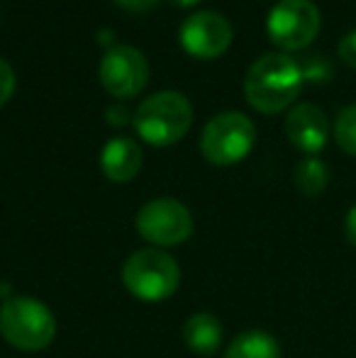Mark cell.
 Returning a JSON list of instances; mask_svg holds the SVG:
<instances>
[{"mask_svg":"<svg viewBox=\"0 0 356 358\" xmlns=\"http://www.w3.org/2000/svg\"><path fill=\"white\" fill-rule=\"evenodd\" d=\"M0 336L13 349L37 354L52 346L57 336V317L37 297H5L0 305Z\"/></svg>","mask_w":356,"mask_h":358,"instance_id":"7a4b0ae2","label":"cell"},{"mask_svg":"<svg viewBox=\"0 0 356 358\" xmlns=\"http://www.w3.org/2000/svg\"><path fill=\"white\" fill-rule=\"evenodd\" d=\"M193 105L178 90H162L144 100L134 113V129L152 146H171L188 134Z\"/></svg>","mask_w":356,"mask_h":358,"instance_id":"3957f363","label":"cell"},{"mask_svg":"<svg viewBox=\"0 0 356 358\" xmlns=\"http://www.w3.org/2000/svg\"><path fill=\"white\" fill-rule=\"evenodd\" d=\"M337 54H339V62H342L344 66H349L356 71V27L349 29V32L339 39Z\"/></svg>","mask_w":356,"mask_h":358,"instance_id":"e0dca14e","label":"cell"},{"mask_svg":"<svg viewBox=\"0 0 356 358\" xmlns=\"http://www.w3.org/2000/svg\"><path fill=\"white\" fill-rule=\"evenodd\" d=\"M137 231L144 241L154 246H180L193 234V215L183 203L173 198L149 200L137 213Z\"/></svg>","mask_w":356,"mask_h":358,"instance_id":"52a82bcc","label":"cell"},{"mask_svg":"<svg viewBox=\"0 0 356 358\" xmlns=\"http://www.w3.org/2000/svg\"><path fill=\"white\" fill-rule=\"evenodd\" d=\"M122 283L137 300L164 302L178 290L180 268L166 251L142 249L124 261Z\"/></svg>","mask_w":356,"mask_h":358,"instance_id":"277c9868","label":"cell"},{"mask_svg":"<svg viewBox=\"0 0 356 358\" xmlns=\"http://www.w3.org/2000/svg\"><path fill=\"white\" fill-rule=\"evenodd\" d=\"M108 113H110L108 120L113 124H124V120H127V110H124V108H110Z\"/></svg>","mask_w":356,"mask_h":358,"instance_id":"44dd1931","label":"cell"},{"mask_svg":"<svg viewBox=\"0 0 356 358\" xmlns=\"http://www.w3.org/2000/svg\"><path fill=\"white\" fill-rule=\"evenodd\" d=\"M232 24L213 10L195 13L180 24V47L195 59H218L232 44Z\"/></svg>","mask_w":356,"mask_h":358,"instance_id":"9c48e42d","label":"cell"},{"mask_svg":"<svg viewBox=\"0 0 356 358\" xmlns=\"http://www.w3.org/2000/svg\"><path fill=\"white\" fill-rule=\"evenodd\" d=\"M149 80V64L144 54L127 44L110 47L100 62V83L113 98H134Z\"/></svg>","mask_w":356,"mask_h":358,"instance_id":"ba28073f","label":"cell"},{"mask_svg":"<svg viewBox=\"0 0 356 358\" xmlns=\"http://www.w3.org/2000/svg\"><path fill=\"white\" fill-rule=\"evenodd\" d=\"M303 83L300 64L290 54H264L247 69L244 98L257 113L278 115L298 100Z\"/></svg>","mask_w":356,"mask_h":358,"instance_id":"6da1fadb","label":"cell"},{"mask_svg":"<svg viewBox=\"0 0 356 358\" xmlns=\"http://www.w3.org/2000/svg\"><path fill=\"white\" fill-rule=\"evenodd\" d=\"M280 344L273 334L262 329L242 331L232 339L225 351V358H280Z\"/></svg>","mask_w":356,"mask_h":358,"instance_id":"4fadbf2b","label":"cell"},{"mask_svg":"<svg viewBox=\"0 0 356 358\" xmlns=\"http://www.w3.org/2000/svg\"><path fill=\"white\" fill-rule=\"evenodd\" d=\"M322 15L313 0H278L266 20L269 39L280 52H303L315 42Z\"/></svg>","mask_w":356,"mask_h":358,"instance_id":"8992f818","label":"cell"},{"mask_svg":"<svg viewBox=\"0 0 356 358\" xmlns=\"http://www.w3.org/2000/svg\"><path fill=\"white\" fill-rule=\"evenodd\" d=\"M300 64V71H303V78L310 80V83H327L332 80L334 76V66L322 52H313V54H305L303 62Z\"/></svg>","mask_w":356,"mask_h":358,"instance_id":"2e32d148","label":"cell"},{"mask_svg":"<svg viewBox=\"0 0 356 358\" xmlns=\"http://www.w3.org/2000/svg\"><path fill=\"white\" fill-rule=\"evenodd\" d=\"M15 85H17V78H15V71L5 59H0V108L13 98Z\"/></svg>","mask_w":356,"mask_h":358,"instance_id":"ac0fdd59","label":"cell"},{"mask_svg":"<svg viewBox=\"0 0 356 358\" xmlns=\"http://www.w3.org/2000/svg\"><path fill=\"white\" fill-rule=\"evenodd\" d=\"M225 329L220 320L210 312H195L183 324V341L193 354L198 356H215L222 346Z\"/></svg>","mask_w":356,"mask_h":358,"instance_id":"7c38bea8","label":"cell"},{"mask_svg":"<svg viewBox=\"0 0 356 358\" xmlns=\"http://www.w3.org/2000/svg\"><path fill=\"white\" fill-rule=\"evenodd\" d=\"M344 236H347V241L356 249V203L349 208L347 217H344Z\"/></svg>","mask_w":356,"mask_h":358,"instance_id":"d6986e66","label":"cell"},{"mask_svg":"<svg viewBox=\"0 0 356 358\" xmlns=\"http://www.w3.org/2000/svg\"><path fill=\"white\" fill-rule=\"evenodd\" d=\"M285 137L298 151L308 156H318L327 146L329 139V120L325 110L315 103L293 105L285 115Z\"/></svg>","mask_w":356,"mask_h":358,"instance_id":"30bf717a","label":"cell"},{"mask_svg":"<svg viewBox=\"0 0 356 358\" xmlns=\"http://www.w3.org/2000/svg\"><path fill=\"white\" fill-rule=\"evenodd\" d=\"M169 3H173V5H178V8H190V5H195V3H200V0H169Z\"/></svg>","mask_w":356,"mask_h":358,"instance_id":"7402d4cb","label":"cell"},{"mask_svg":"<svg viewBox=\"0 0 356 358\" xmlns=\"http://www.w3.org/2000/svg\"><path fill=\"white\" fill-rule=\"evenodd\" d=\"M257 142V127L247 115L229 110L213 117L203 129L200 151L215 166H232L249 156Z\"/></svg>","mask_w":356,"mask_h":358,"instance_id":"5b68a950","label":"cell"},{"mask_svg":"<svg viewBox=\"0 0 356 358\" xmlns=\"http://www.w3.org/2000/svg\"><path fill=\"white\" fill-rule=\"evenodd\" d=\"M334 142L349 156H356V105H347L337 113L332 124Z\"/></svg>","mask_w":356,"mask_h":358,"instance_id":"9a60e30c","label":"cell"},{"mask_svg":"<svg viewBox=\"0 0 356 358\" xmlns=\"http://www.w3.org/2000/svg\"><path fill=\"white\" fill-rule=\"evenodd\" d=\"M118 5H122L124 10H132V13H144L152 5H157V0H115Z\"/></svg>","mask_w":356,"mask_h":358,"instance_id":"ffe728a7","label":"cell"},{"mask_svg":"<svg viewBox=\"0 0 356 358\" xmlns=\"http://www.w3.org/2000/svg\"><path fill=\"white\" fill-rule=\"evenodd\" d=\"M142 149L134 139L115 137L103 146L100 154V169L115 183H127L142 171Z\"/></svg>","mask_w":356,"mask_h":358,"instance_id":"8fae6325","label":"cell"},{"mask_svg":"<svg viewBox=\"0 0 356 358\" xmlns=\"http://www.w3.org/2000/svg\"><path fill=\"white\" fill-rule=\"evenodd\" d=\"M293 183L300 195L305 198H320L329 185V169L322 159L318 156H308L295 166Z\"/></svg>","mask_w":356,"mask_h":358,"instance_id":"5bb4252c","label":"cell"}]
</instances>
